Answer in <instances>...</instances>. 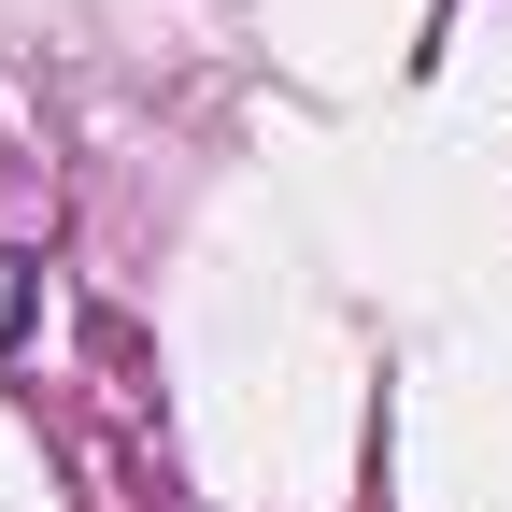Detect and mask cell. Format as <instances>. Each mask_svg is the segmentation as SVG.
<instances>
[{
  "label": "cell",
  "mask_w": 512,
  "mask_h": 512,
  "mask_svg": "<svg viewBox=\"0 0 512 512\" xmlns=\"http://www.w3.org/2000/svg\"><path fill=\"white\" fill-rule=\"evenodd\" d=\"M29 328V256H0V342Z\"/></svg>",
  "instance_id": "1"
}]
</instances>
